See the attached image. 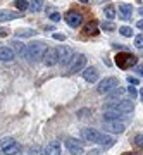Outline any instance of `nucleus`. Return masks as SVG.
Listing matches in <instances>:
<instances>
[{
    "mask_svg": "<svg viewBox=\"0 0 143 155\" xmlns=\"http://www.w3.org/2000/svg\"><path fill=\"white\" fill-rule=\"evenodd\" d=\"M45 48H47V47H45L43 41H33V43H29L26 47V54H24V57H26L29 62H36L38 59H42Z\"/></svg>",
    "mask_w": 143,
    "mask_h": 155,
    "instance_id": "obj_1",
    "label": "nucleus"
},
{
    "mask_svg": "<svg viewBox=\"0 0 143 155\" xmlns=\"http://www.w3.org/2000/svg\"><path fill=\"white\" fill-rule=\"evenodd\" d=\"M135 105H133L131 100H117V102H107L105 104V110H117L122 114H129L133 112Z\"/></svg>",
    "mask_w": 143,
    "mask_h": 155,
    "instance_id": "obj_2",
    "label": "nucleus"
},
{
    "mask_svg": "<svg viewBox=\"0 0 143 155\" xmlns=\"http://www.w3.org/2000/svg\"><path fill=\"white\" fill-rule=\"evenodd\" d=\"M116 64L121 69H129L131 66H136V57L129 52H121L116 55Z\"/></svg>",
    "mask_w": 143,
    "mask_h": 155,
    "instance_id": "obj_3",
    "label": "nucleus"
},
{
    "mask_svg": "<svg viewBox=\"0 0 143 155\" xmlns=\"http://www.w3.org/2000/svg\"><path fill=\"white\" fill-rule=\"evenodd\" d=\"M85 66H86V55H83V54H76V55L71 59L69 66H67V74L79 72Z\"/></svg>",
    "mask_w": 143,
    "mask_h": 155,
    "instance_id": "obj_4",
    "label": "nucleus"
},
{
    "mask_svg": "<svg viewBox=\"0 0 143 155\" xmlns=\"http://www.w3.org/2000/svg\"><path fill=\"white\" fill-rule=\"evenodd\" d=\"M119 86V81H117V78H105L104 81H100V84L97 86V91H98L100 95L104 93H110L114 88H117Z\"/></svg>",
    "mask_w": 143,
    "mask_h": 155,
    "instance_id": "obj_5",
    "label": "nucleus"
},
{
    "mask_svg": "<svg viewBox=\"0 0 143 155\" xmlns=\"http://www.w3.org/2000/svg\"><path fill=\"white\" fill-rule=\"evenodd\" d=\"M57 57H59V62L69 64L71 59L74 57V50H72L71 47H67V45H61V47L57 48Z\"/></svg>",
    "mask_w": 143,
    "mask_h": 155,
    "instance_id": "obj_6",
    "label": "nucleus"
},
{
    "mask_svg": "<svg viewBox=\"0 0 143 155\" xmlns=\"http://www.w3.org/2000/svg\"><path fill=\"white\" fill-rule=\"evenodd\" d=\"M102 134L100 131H97V129H91V127H83L81 129V136L85 141H90V143H98L100 138H102Z\"/></svg>",
    "mask_w": 143,
    "mask_h": 155,
    "instance_id": "obj_7",
    "label": "nucleus"
},
{
    "mask_svg": "<svg viewBox=\"0 0 143 155\" xmlns=\"http://www.w3.org/2000/svg\"><path fill=\"white\" fill-rule=\"evenodd\" d=\"M124 129H126V124L122 121H104V131L121 134L124 133Z\"/></svg>",
    "mask_w": 143,
    "mask_h": 155,
    "instance_id": "obj_8",
    "label": "nucleus"
},
{
    "mask_svg": "<svg viewBox=\"0 0 143 155\" xmlns=\"http://www.w3.org/2000/svg\"><path fill=\"white\" fill-rule=\"evenodd\" d=\"M42 59H43L45 66H55V64L59 62V57H57V48H45Z\"/></svg>",
    "mask_w": 143,
    "mask_h": 155,
    "instance_id": "obj_9",
    "label": "nucleus"
},
{
    "mask_svg": "<svg viewBox=\"0 0 143 155\" xmlns=\"http://www.w3.org/2000/svg\"><path fill=\"white\" fill-rule=\"evenodd\" d=\"M66 22L69 24V26H72V28H78V26H81L83 22V16L79 14V12L76 11H71L66 14Z\"/></svg>",
    "mask_w": 143,
    "mask_h": 155,
    "instance_id": "obj_10",
    "label": "nucleus"
},
{
    "mask_svg": "<svg viewBox=\"0 0 143 155\" xmlns=\"http://www.w3.org/2000/svg\"><path fill=\"white\" fill-rule=\"evenodd\" d=\"M66 148L69 150L72 155H83V153H85L81 143H78L76 140H72V138H67L66 140Z\"/></svg>",
    "mask_w": 143,
    "mask_h": 155,
    "instance_id": "obj_11",
    "label": "nucleus"
},
{
    "mask_svg": "<svg viewBox=\"0 0 143 155\" xmlns=\"http://www.w3.org/2000/svg\"><path fill=\"white\" fill-rule=\"evenodd\" d=\"M14 57H16V54H14L12 47H0V61L2 62H12Z\"/></svg>",
    "mask_w": 143,
    "mask_h": 155,
    "instance_id": "obj_12",
    "label": "nucleus"
},
{
    "mask_svg": "<svg viewBox=\"0 0 143 155\" xmlns=\"http://www.w3.org/2000/svg\"><path fill=\"white\" fill-rule=\"evenodd\" d=\"M126 117V114H122V112H117V110H105L102 119L104 121H122Z\"/></svg>",
    "mask_w": 143,
    "mask_h": 155,
    "instance_id": "obj_13",
    "label": "nucleus"
},
{
    "mask_svg": "<svg viewBox=\"0 0 143 155\" xmlns=\"http://www.w3.org/2000/svg\"><path fill=\"white\" fill-rule=\"evenodd\" d=\"M83 78L90 81V83H97L98 81V71H97V67H86L85 72H83Z\"/></svg>",
    "mask_w": 143,
    "mask_h": 155,
    "instance_id": "obj_14",
    "label": "nucleus"
},
{
    "mask_svg": "<svg viewBox=\"0 0 143 155\" xmlns=\"http://www.w3.org/2000/svg\"><path fill=\"white\" fill-rule=\"evenodd\" d=\"M131 14H133V7L129 4H121L119 5V16H121V19L128 21V19H131Z\"/></svg>",
    "mask_w": 143,
    "mask_h": 155,
    "instance_id": "obj_15",
    "label": "nucleus"
},
{
    "mask_svg": "<svg viewBox=\"0 0 143 155\" xmlns=\"http://www.w3.org/2000/svg\"><path fill=\"white\" fill-rule=\"evenodd\" d=\"M47 155H61V143L59 141H50L45 148Z\"/></svg>",
    "mask_w": 143,
    "mask_h": 155,
    "instance_id": "obj_16",
    "label": "nucleus"
},
{
    "mask_svg": "<svg viewBox=\"0 0 143 155\" xmlns=\"http://www.w3.org/2000/svg\"><path fill=\"white\" fill-rule=\"evenodd\" d=\"M19 17V12H14V11H9V9H4L0 11V21H12V19H17Z\"/></svg>",
    "mask_w": 143,
    "mask_h": 155,
    "instance_id": "obj_17",
    "label": "nucleus"
},
{
    "mask_svg": "<svg viewBox=\"0 0 143 155\" xmlns=\"http://www.w3.org/2000/svg\"><path fill=\"white\" fill-rule=\"evenodd\" d=\"M122 95H124V90L121 86H117V88L112 90V93H109V102H117V100H122Z\"/></svg>",
    "mask_w": 143,
    "mask_h": 155,
    "instance_id": "obj_18",
    "label": "nucleus"
},
{
    "mask_svg": "<svg viewBox=\"0 0 143 155\" xmlns=\"http://www.w3.org/2000/svg\"><path fill=\"white\" fill-rule=\"evenodd\" d=\"M19 152H21V145L17 143V141H14V143H12L9 148L4 150L2 153H4V155H16V153H19Z\"/></svg>",
    "mask_w": 143,
    "mask_h": 155,
    "instance_id": "obj_19",
    "label": "nucleus"
},
{
    "mask_svg": "<svg viewBox=\"0 0 143 155\" xmlns=\"http://www.w3.org/2000/svg\"><path fill=\"white\" fill-rule=\"evenodd\" d=\"M28 9L31 12H40L43 9V0H31V4H28Z\"/></svg>",
    "mask_w": 143,
    "mask_h": 155,
    "instance_id": "obj_20",
    "label": "nucleus"
},
{
    "mask_svg": "<svg viewBox=\"0 0 143 155\" xmlns=\"http://www.w3.org/2000/svg\"><path fill=\"white\" fill-rule=\"evenodd\" d=\"M35 33H36V31H33V29L22 28V29H17V31H16V36H17V38H29V36H33Z\"/></svg>",
    "mask_w": 143,
    "mask_h": 155,
    "instance_id": "obj_21",
    "label": "nucleus"
},
{
    "mask_svg": "<svg viewBox=\"0 0 143 155\" xmlns=\"http://www.w3.org/2000/svg\"><path fill=\"white\" fill-rule=\"evenodd\" d=\"M85 31H86V35H91V36H95V35L98 33V22H97V21L88 22V26L85 28Z\"/></svg>",
    "mask_w": 143,
    "mask_h": 155,
    "instance_id": "obj_22",
    "label": "nucleus"
},
{
    "mask_svg": "<svg viewBox=\"0 0 143 155\" xmlns=\"http://www.w3.org/2000/svg\"><path fill=\"white\" fill-rule=\"evenodd\" d=\"M102 147H105V148H109V147H112L114 145V138L112 136H109V134H102V138H100L98 141Z\"/></svg>",
    "mask_w": 143,
    "mask_h": 155,
    "instance_id": "obj_23",
    "label": "nucleus"
},
{
    "mask_svg": "<svg viewBox=\"0 0 143 155\" xmlns=\"http://www.w3.org/2000/svg\"><path fill=\"white\" fill-rule=\"evenodd\" d=\"M29 155H47V153L40 145H33V147H29Z\"/></svg>",
    "mask_w": 143,
    "mask_h": 155,
    "instance_id": "obj_24",
    "label": "nucleus"
},
{
    "mask_svg": "<svg viewBox=\"0 0 143 155\" xmlns=\"http://www.w3.org/2000/svg\"><path fill=\"white\" fill-rule=\"evenodd\" d=\"M12 143H14V140L12 138H2L0 140V152H4L5 148H9Z\"/></svg>",
    "mask_w": 143,
    "mask_h": 155,
    "instance_id": "obj_25",
    "label": "nucleus"
},
{
    "mask_svg": "<svg viewBox=\"0 0 143 155\" xmlns=\"http://www.w3.org/2000/svg\"><path fill=\"white\" fill-rule=\"evenodd\" d=\"M11 45L17 50V52H19V54H21V55H24V54H26V47H24V43H21V41H12ZM14 48H12V50H14Z\"/></svg>",
    "mask_w": 143,
    "mask_h": 155,
    "instance_id": "obj_26",
    "label": "nucleus"
},
{
    "mask_svg": "<svg viewBox=\"0 0 143 155\" xmlns=\"http://www.w3.org/2000/svg\"><path fill=\"white\" fill-rule=\"evenodd\" d=\"M102 29L104 31H114L116 29V24L112 21H105V22H102Z\"/></svg>",
    "mask_w": 143,
    "mask_h": 155,
    "instance_id": "obj_27",
    "label": "nucleus"
},
{
    "mask_svg": "<svg viewBox=\"0 0 143 155\" xmlns=\"http://www.w3.org/2000/svg\"><path fill=\"white\" fill-rule=\"evenodd\" d=\"M104 12H105V16L109 17V19H114V17H116V9H114L112 5H109Z\"/></svg>",
    "mask_w": 143,
    "mask_h": 155,
    "instance_id": "obj_28",
    "label": "nucleus"
},
{
    "mask_svg": "<svg viewBox=\"0 0 143 155\" xmlns=\"http://www.w3.org/2000/svg\"><path fill=\"white\" fill-rule=\"evenodd\" d=\"M119 33H121L122 36H131L133 31H131V28H129V26H122V28H119Z\"/></svg>",
    "mask_w": 143,
    "mask_h": 155,
    "instance_id": "obj_29",
    "label": "nucleus"
},
{
    "mask_svg": "<svg viewBox=\"0 0 143 155\" xmlns=\"http://www.w3.org/2000/svg\"><path fill=\"white\" fill-rule=\"evenodd\" d=\"M16 5H17V9H19V11H26L28 9V2L26 0H16Z\"/></svg>",
    "mask_w": 143,
    "mask_h": 155,
    "instance_id": "obj_30",
    "label": "nucleus"
},
{
    "mask_svg": "<svg viewBox=\"0 0 143 155\" xmlns=\"http://www.w3.org/2000/svg\"><path fill=\"white\" fill-rule=\"evenodd\" d=\"M135 145L138 148H143V134H136L135 136Z\"/></svg>",
    "mask_w": 143,
    "mask_h": 155,
    "instance_id": "obj_31",
    "label": "nucleus"
},
{
    "mask_svg": "<svg viewBox=\"0 0 143 155\" xmlns=\"http://www.w3.org/2000/svg\"><path fill=\"white\" fill-rule=\"evenodd\" d=\"M135 47L136 48H143V35H138L135 38Z\"/></svg>",
    "mask_w": 143,
    "mask_h": 155,
    "instance_id": "obj_32",
    "label": "nucleus"
},
{
    "mask_svg": "<svg viewBox=\"0 0 143 155\" xmlns=\"http://www.w3.org/2000/svg\"><path fill=\"white\" fill-rule=\"evenodd\" d=\"M135 72H138V76L143 78V64H136L135 66Z\"/></svg>",
    "mask_w": 143,
    "mask_h": 155,
    "instance_id": "obj_33",
    "label": "nucleus"
},
{
    "mask_svg": "<svg viewBox=\"0 0 143 155\" xmlns=\"http://www.w3.org/2000/svg\"><path fill=\"white\" fill-rule=\"evenodd\" d=\"M50 19H52L54 22L61 21V14H59V12H52V14H50Z\"/></svg>",
    "mask_w": 143,
    "mask_h": 155,
    "instance_id": "obj_34",
    "label": "nucleus"
},
{
    "mask_svg": "<svg viewBox=\"0 0 143 155\" xmlns=\"http://www.w3.org/2000/svg\"><path fill=\"white\" fill-rule=\"evenodd\" d=\"M128 93L131 95V98H136V97H138V91L133 88V86H129V88H128Z\"/></svg>",
    "mask_w": 143,
    "mask_h": 155,
    "instance_id": "obj_35",
    "label": "nucleus"
},
{
    "mask_svg": "<svg viewBox=\"0 0 143 155\" xmlns=\"http://www.w3.org/2000/svg\"><path fill=\"white\" fill-rule=\"evenodd\" d=\"M54 38H55V40H59V41H64V40H66V36H64V35H61V33H55V35H54Z\"/></svg>",
    "mask_w": 143,
    "mask_h": 155,
    "instance_id": "obj_36",
    "label": "nucleus"
},
{
    "mask_svg": "<svg viewBox=\"0 0 143 155\" xmlns=\"http://www.w3.org/2000/svg\"><path fill=\"white\" fill-rule=\"evenodd\" d=\"M128 83H129V84H138V79H136V78L128 76Z\"/></svg>",
    "mask_w": 143,
    "mask_h": 155,
    "instance_id": "obj_37",
    "label": "nucleus"
},
{
    "mask_svg": "<svg viewBox=\"0 0 143 155\" xmlns=\"http://www.w3.org/2000/svg\"><path fill=\"white\" fill-rule=\"evenodd\" d=\"M9 31H11V29H7V28H0V36H7V35H9Z\"/></svg>",
    "mask_w": 143,
    "mask_h": 155,
    "instance_id": "obj_38",
    "label": "nucleus"
},
{
    "mask_svg": "<svg viewBox=\"0 0 143 155\" xmlns=\"http://www.w3.org/2000/svg\"><path fill=\"white\" fill-rule=\"evenodd\" d=\"M88 114H91L90 110H86V109H83V110H79V117H86Z\"/></svg>",
    "mask_w": 143,
    "mask_h": 155,
    "instance_id": "obj_39",
    "label": "nucleus"
},
{
    "mask_svg": "<svg viewBox=\"0 0 143 155\" xmlns=\"http://www.w3.org/2000/svg\"><path fill=\"white\" fill-rule=\"evenodd\" d=\"M136 26H138L140 29H143V19H141V21H138V22H136Z\"/></svg>",
    "mask_w": 143,
    "mask_h": 155,
    "instance_id": "obj_40",
    "label": "nucleus"
},
{
    "mask_svg": "<svg viewBox=\"0 0 143 155\" xmlns=\"http://www.w3.org/2000/svg\"><path fill=\"white\" fill-rule=\"evenodd\" d=\"M88 155H98V152H97V150H91V152H90Z\"/></svg>",
    "mask_w": 143,
    "mask_h": 155,
    "instance_id": "obj_41",
    "label": "nucleus"
},
{
    "mask_svg": "<svg viewBox=\"0 0 143 155\" xmlns=\"http://www.w3.org/2000/svg\"><path fill=\"white\" fill-rule=\"evenodd\" d=\"M138 14H140V16H143V7H140V9H138Z\"/></svg>",
    "mask_w": 143,
    "mask_h": 155,
    "instance_id": "obj_42",
    "label": "nucleus"
},
{
    "mask_svg": "<svg viewBox=\"0 0 143 155\" xmlns=\"http://www.w3.org/2000/svg\"><path fill=\"white\" fill-rule=\"evenodd\" d=\"M140 97H141V102H143V88L140 90Z\"/></svg>",
    "mask_w": 143,
    "mask_h": 155,
    "instance_id": "obj_43",
    "label": "nucleus"
},
{
    "mask_svg": "<svg viewBox=\"0 0 143 155\" xmlns=\"http://www.w3.org/2000/svg\"><path fill=\"white\" fill-rule=\"evenodd\" d=\"M79 2H81V4H86V2H88V0H79Z\"/></svg>",
    "mask_w": 143,
    "mask_h": 155,
    "instance_id": "obj_44",
    "label": "nucleus"
},
{
    "mask_svg": "<svg viewBox=\"0 0 143 155\" xmlns=\"http://www.w3.org/2000/svg\"><path fill=\"white\" fill-rule=\"evenodd\" d=\"M122 155H136V153H122Z\"/></svg>",
    "mask_w": 143,
    "mask_h": 155,
    "instance_id": "obj_45",
    "label": "nucleus"
},
{
    "mask_svg": "<svg viewBox=\"0 0 143 155\" xmlns=\"http://www.w3.org/2000/svg\"><path fill=\"white\" fill-rule=\"evenodd\" d=\"M100 2H109V0H100Z\"/></svg>",
    "mask_w": 143,
    "mask_h": 155,
    "instance_id": "obj_46",
    "label": "nucleus"
},
{
    "mask_svg": "<svg viewBox=\"0 0 143 155\" xmlns=\"http://www.w3.org/2000/svg\"><path fill=\"white\" fill-rule=\"evenodd\" d=\"M138 2H140V4H143V0H138Z\"/></svg>",
    "mask_w": 143,
    "mask_h": 155,
    "instance_id": "obj_47",
    "label": "nucleus"
}]
</instances>
